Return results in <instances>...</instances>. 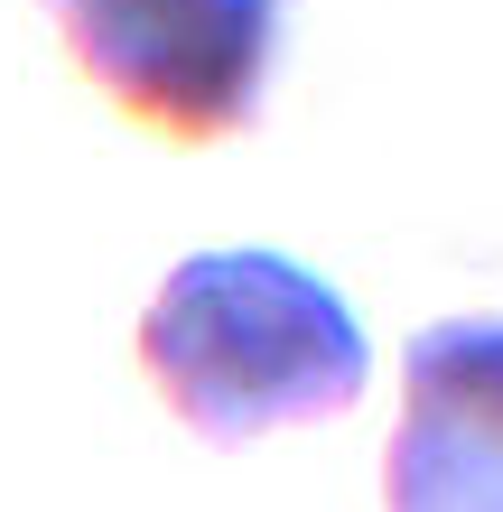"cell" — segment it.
Instances as JSON below:
<instances>
[{"label":"cell","instance_id":"obj_1","mask_svg":"<svg viewBox=\"0 0 503 512\" xmlns=\"http://www.w3.org/2000/svg\"><path fill=\"white\" fill-rule=\"evenodd\" d=\"M140 373L205 447H243L261 429H308L354 410L373 382V336L327 270L261 243H224L187 252L150 289Z\"/></svg>","mask_w":503,"mask_h":512},{"label":"cell","instance_id":"obj_3","mask_svg":"<svg viewBox=\"0 0 503 512\" xmlns=\"http://www.w3.org/2000/svg\"><path fill=\"white\" fill-rule=\"evenodd\" d=\"M382 512H503V308L429 317L401 345Z\"/></svg>","mask_w":503,"mask_h":512},{"label":"cell","instance_id":"obj_2","mask_svg":"<svg viewBox=\"0 0 503 512\" xmlns=\"http://www.w3.org/2000/svg\"><path fill=\"white\" fill-rule=\"evenodd\" d=\"M47 19L103 103L159 140L252 131L289 38V0H47Z\"/></svg>","mask_w":503,"mask_h":512}]
</instances>
